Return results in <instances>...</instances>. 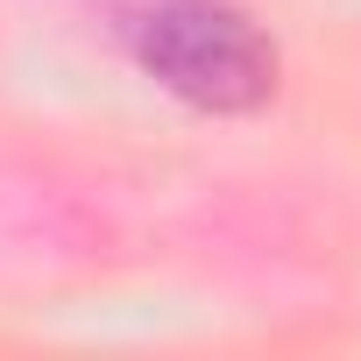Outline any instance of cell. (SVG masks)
Masks as SVG:
<instances>
[{
	"label": "cell",
	"instance_id": "1",
	"mask_svg": "<svg viewBox=\"0 0 361 361\" xmlns=\"http://www.w3.org/2000/svg\"><path fill=\"white\" fill-rule=\"evenodd\" d=\"M121 43L142 64V78H156L192 114H220V121L269 106L283 78L276 36L234 0H149V8L121 15Z\"/></svg>",
	"mask_w": 361,
	"mask_h": 361
}]
</instances>
